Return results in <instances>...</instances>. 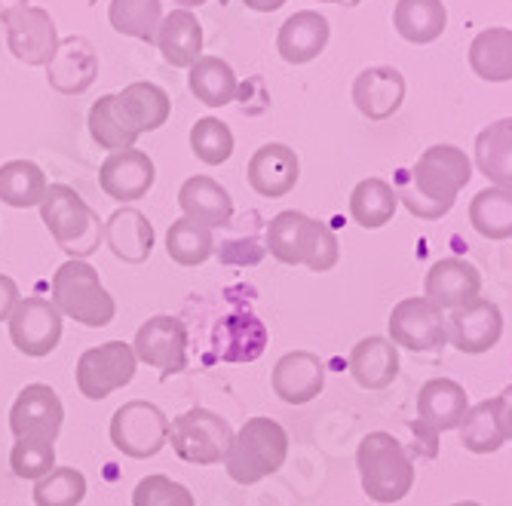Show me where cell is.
<instances>
[{
	"instance_id": "obj_1",
	"label": "cell",
	"mask_w": 512,
	"mask_h": 506,
	"mask_svg": "<svg viewBox=\"0 0 512 506\" xmlns=\"http://www.w3.org/2000/svg\"><path fill=\"white\" fill-rule=\"evenodd\" d=\"M473 178V163L454 145H433L427 148L411 169L399 172V181L393 184L399 203L421 221H439L445 218L457 194L467 188Z\"/></svg>"
},
{
	"instance_id": "obj_2",
	"label": "cell",
	"mask_w": 512,
	"mask_h": 506,
	"mask_svg": "<svg viewBox=\"0 0 512 506\" xmlns=\"http://www.w3.org/2000/svg\"><path fill=\"white\" fill-rule=\"evenodd\" d=\"M267 249L279 264H304L313 273L332 270L341 258L338 237L325 221H316L298 209H286L267 224Z\"/></svg>"
},
{
	"instance_id": "obj_3",
	"label": "cell",
	"mask_w": 512,
	"mask_h": 506,
	"mask_svg": "<svg viewBox=\"0 0 512 506\" xmlns=\"http://www.w3.org/2000/svg\"><path fill=\"white\" fill-rule=\"evenodd\" d=\"M356 470L368 500L399 503L414 488V460L393 433H368L356 448Z\"/></svg>"
},
{
	"instance_id": "obj_4",
	"label": "cell",
	"mask_w": 512,
	"mask_h": 506,
	"mask_svg": "<svg viewBox=\"0 0 512 506\" xmlns=\"http://www.w3.org/2000/svg\"><path fill=\"white\" fill-rule=\"evenodd\" d=\"M37 209L40 221L53 234L56 246L68 255V261H83L105 243V224L71 184H50Z\"/></svg>"
},
{
	"instance_id": "obj_5",
	"label": "cell",
	"mask_w": 512,
	"mask_h": 506,
	"mask_svg": "<svg viewBox=\"0 0 512 506\" xmlns=\"http://www.w3.org/2000/svg\"><path fill=\"white\" fill-rule=\"evenodd\" d=\"M289 457V433L273 418H249L230 442L224 470L237 485H255L273 476Z\"/></svg>"
},
{
	"instance_id": "obj_6",
	"label": "cell",
	"mask_w": 512,
	"mask_h": 506,
	"mask_svg": "<svg viewBox=\"0 0 512 506\" xmlns=\"http://www.w3.org/2000/svg\"><path fill=\"white\" fill-rule=\"evenodd\" d=\"M50 301L56 310L86 329H105L117 316L111 292L102 286L99 270L86 261H65L50 286Z\"/></svg>"
},
{
	"instance_id": "obj_7",
	"label": "cell",
	"mask_w": 512,
	"mask_h": 506,
	"mask_svg": "<svg viewBox=\"0 0 512 506\" xmlns=\"http://www.w3.org/2000/svg\"><path fill=\"white\" fill-rule=\"evenodd\" d=\"M169 442L184 464L215 467V464H224L230 442H234V427H230L218 411L191 408L169 421Z\"/></svg>"
},
{
	"instance_id": "obj_8",
	"label": "cell",
	"mask_w": 512,
	"mask_h": 506,
	"mask_svg": "<svg viewBox=\"0 0 512 506\" xmlns=\"http://www.w3.org/2000/svg\"><path fill=\"white\" fill-rule=\"evenodd\" d=\"M111 442L120 454L132 460H148L163 451L169 442L166 411L148 399L123 402L111 418Z\"/></svg>"
},
{
	"instance_id": "obj_9",
	"label": "cell",
	"mask_w": 512,
	"mask_h": 506,
	"mask_svg": "<svg viewBox=\"0 0 512 506\" xmlns=\"http://www.w3.org/2000/svg\"><path fill=\"white\" fill-rule=\"evenodd\" d=\"M135 368H138V356H135L132 344L108 341V344L89 347L80 353L77 368H74V381L86 399L102 402L135 378Z\"/></svg>"
},
{
	"instance_id": "obj_10",
	"label": "cell",
	"mask_w": 512,
	"mask_h": 506,
	"mask_svg": "<svg viewBox=\"0 0 512 506\" xmlns=\"http://www.w3.org/2000/svg\"><path fill=\"white\" fill-rule=\"evenodd\" d=\"M387 332L396 347L411 353H436L448 344L445 310L424 295L402 298L390 313Z\"/></svg>"
},
{
	"instance_id": "obj_11",
	"label": "cell",
	"mask_w": 512,
	"mask_h": 506,
	"mask_svg": "<svg viewBox=\"0 0 512 506\" xmlns=\"http://www.w3.org/2000/svg\"><path fill=\"white\" fill-rule=\"evenodd\" d=\"M132 350L138 362H148L151 368H157L160 378L166 381L188 368V329L172 313H154L135 332Z\"/></svg>"
},
{
	"instance_id": "obj_12",
	"label": "cell",
	"mask_w": 512,
	"mask_h": 506,
	"mask_svg": "<svg viewBox=\"0 0 512 506\" xmlns=\"http://www.w3.org/2000/svg\"><path fill=\"white\" fill-rule=\"evenodd\" d=\"M7 326H10L13 347L31 359L50 356L62 341V313L56 310L50 298H40V295L22 298L13 316L7 319Z\"/></svg>"
},
{
	"instance_id": "obj_13",
	"label": "cell",
	"mask_w": 512,
	"mask_h": 506,
	"mask_svg": "<svg viewBox=\"0 0 512 506\" xmlns=\"http://www.w3.org/2000/svg\"><path fill=\"white\" fill-rule=\"evenodd\" d=\"M448 344L467 356H482L494 350L503 338V313L494 301L476 298L451 313H445Z\"/></svg>"
},
{
	"instance_id": "obj_14",
	"label": "cell",
	"mask_w": 512,
	"mask_h": 506,
	"mask_svg": "<svg viewBox=\"0 0 512 506\" xmlns=\"http://www.w3.org/2000/svg\"><path fill=\"white\" fill-rule=\"evenodd\" d=\"M65 421V405L50 384H28L10 408V433L16 439L56 442Z\"/></svg>"
},
{
	"instance_id": "obj_15",
	"label": "cell",
	"mask_w": 512,
	"mask_h": 506,
	"mask_svg": "<svg viewBox=\"0 0 512 506\" xmlns=\"http://www.w3.org/2000/svg\"><path fill=\"white\" fill-rule=\"evenodd\" d=\"M7 28V46L10 53L31 65V68H46L53 62L56 50H59V28L56 19L40 10V7H25L22 13H16L10 22H4Z\"/></svg>"
},
{
	"instance_id": "obj_16",
	"label": "cell",
	"mask_w": 512,
	"mask_h": 506,
	"mask_svg": "<svg viewBox=\"0 0 512 506\" xmlns=\"http://www.w3.org/2000/svg\"><path fill=\"white\" fill-rule=\"evenodd\" d=\"M154 181H157V166L145 151H138V148L114 151L99 166L102 191L117 203H135V200L148 197Z\"/></svg>"
},
{
	"instance_id": "obj_17",
	"label": "cell",
	"mask_w": 512,
	"mask_h": 506,
	"mask_svg": "<svg viewBox=\"0 0 512 506\" xmlns=\"http://www.w3.org/2000/svg\"><path fill=\"white\" fill-rule=\"evenodd\" d=\"M270 387L286 405H307L325 390V365L310 350H289L276 359Z\"/></svg>"
},
{
	"instance_id": "obj_18",
	"label": "cell",
	"mask_w": 512,
	"mask_h": 506,
	"mask_svg": "<svg viewBox=\"0 0 512 506\" xmlns=\"http://www.w3.org/2000/svg\"><path fill=\"white\" fill-rule=\"evenodd\" d=\"M246 178H249V188L258 197H267V200L286 197L295 191V184L301 178V160L289 145L267 142L252 154L246 166Z\"/></svg>"
},
{
	"instance_id": "obj_19",
	"label": "cell",
	"mask_w": 512,
	"mask_h": 506,
	"mask_svg": "<svg viewBox=\"0 0 512 506\" xmlns=\"http://www.w3.org/2000/svg\"><path fill=\"white\" fill-rule=\"evenodd\" d=\"M424 298H430L445 313L482 298V273L467 258H442L427 270Z\"/></svg>"
},
{
	"instance_id": "obj_20",
	"label": "cell",
	"mask_w": 512,
	"mask_h": 506,
	"mask_svg": "<svg viewBox=\"0 0 512 506\" xmlns=\"http://www.w3.org/2000/svg\"><path fill=\"white\" fill-rule=\"evenodd\" d=\"M405 102V77L390 65L365 68L353 83V105L368 120H387Z\"/></svg>"
},
{
	"instance_id": "obj_21",
	"label": "cell",
	"mask_w": 512,
	"mask_h": 506,
	"mask_svg": "<svg viewBox=\"0 0 512 506\" xmlns=\"http://www.w3.org/2000/svg\"><path fill=\"white\" fill-rule=\"evenodd\" d=\"M99 74V59L96 50L83 37H65L59 40V50L53 62L46 65V80L62 96H80L92 86Z\"/></svg>"
},
{
	"instance_id": "obj_22",
	"label": "cell",
	"mask_w": 512,
	"mask_h": 506,
	"mask_svg": "<svg viewBox=\"0 0 512 506\" xmlns=\"http://www.w3.org/2000/svg\"><path fill=\"white\" fill-rule=\"evenodd\" d=\"M332 25L316 10H301L289 16L276 34V53L289 65H307L313 62L325 46H329Z\"/></svg>"
},
{
	"instance_id": "obj_23",
	"label": "cell",
	"mask_w": 512,
	"mask_h": 506,
	"mask_svg": "<svg viewBox=\"0 0 512 506\" xmlns=\"http://www.w3.org/2000/svg\"><path fill=\"white\" fill-rule=\"evenodd\" d=\"M470 411V396L451 378H430L417 393V421H424L436 433L460 430Z\"/></svg>"
},
{
	"instance_id": "obj_24",
	"label": "cell",
	"mask_w": 512,
	"mask_h": 506,
	"mask_svg": "<svg viewBox=\"0 0 512 506\" xmlns=\"http://www.w3.org/2000/svg\"><path fill=\"white\" fill-rule=\"evenodd\" d=\"M105 243L123 264H145L154 252V224L138 209H117L105 221Z\"/></svg>"
},
{
	"instance_id": "obj_25",
	"label": "cell",
	"mask_w": 512,
	"mask_h": 506,
	"mask_svg": "<svg viewBox=\"0 0 512 506\" xmlns=\"http://www.w3.org/2000/svg\"><path fill=\"white\" fill-rule=\"evenodd\" d=\"M350 375L362 390H384L399 378V347L390 338L368 335L350 350Z\"/></svg>"
},
{
	"instance_id": "obj_26",
	"label": "cell",
	"mask_w": 512,
	"mask_h": 506,
	"mask_svg": "<svg viewBox=\"0 0 512 506\" xmlns=\"http://www.w3.org/2000/svg\"><path fill=\"white\" fill-rule=\"evenodd\" d=\"M178 206L184 218H191L209 230L227 227L230 218H234V200L224 191V184H218L209 175H191L184 181L178 191Z\"/></svg>"
},
{
	"instance_id": "obj_27",
	"label": "cell",
	"mask_w": 512,
	"mask_h": 506,
	"mask_svg": "<svg viewBox=\"0 0 512 506\" xmlns=\"http://www.w3.org/2000/svg\"><path fill=\"white\" fill-rule=\"evenodd\" d=\"M157 50L172 68H191L203 56V25L194 10H172L157 31Z\"/></svg>"
},
{
	"instance_id": "obj_28",
	"label": "cell",
	"mask_w": 512,
	"mask_h": 506,
	"mask_svg": "<svg viewBox=\"0 0 512 506\" xmlns=\"http://www.w3.org/2000/svg\"><path fill=\"white\" fill-rule=\"evenodd\" d=\"M267 347V329L255 313H230L215 326V353L224 362H252Z\"/></svg>"
},
{
	"instance_id": "obj_29",
	"label": "cell",
	"mask_w": 512,
	"mask_h": 506,
	"mask_svg": "<svg viewBox=\"0 0 512 506\" xmlns=\"http://www.w3.org/2000/svg\"><path fill=\"white\" fill-rule=\"evenodd\" d=\"M476 166L491 188L512 191V117L494 120L476 135Z\"/></svg>"
},
{
	"instance_id": "obj_30",
	"label": "cell",
	"mask_w": 512,
	"mask_h": 506,
	"mask_svg": "<svg viewBox=\"0 0 512 506\" xmlns=\"http://www.w3.org/2000/svg\"><path fill=\"white\" fill-rule=\"evenodd\" d=\"M86 126H89L92 142H96L99 148H105L108 154L135 148V142H138V129L126 117L117 92H108V96H99L96 102H92V108L86 114Z\"/></svg>"
},
{
	"instance_id": "obj_31",
	"label": "cell",
	"mask_w": 512,
	"mask_h": 506,
	"mask_svg": "<svg viewBox=\"0 0 512 506\" xmlns=\"http://www.w3.org/2000/svg\"><path fill=\"white\" fill-rule=\"evenodd\" d=\"M188 89L191 96L206 108H224L240 96V80L224 59L200 56L188 68Z\"/></svg>"
},
{
	"instance_id": "obj_32",
	"label": "cell",
	"mask_w": 512,
	"mask_h": 506,
	"mask_svg": "<svg viewBox=\"0 0 512 506\" xmlns=\"http://www.w3.org/2000/svg\"><path fill=\"white\" fill-rule=\"evenodd\" d=\"M117 99L126 111V117L132 120V126L138 129V135L160 129L169 114H172V99L169 92L151 80H135L129 86H123L117 92Z\"/></svg>"
},
{
	"instance_id": "obj_33",
	"label": "cell",
	"mask_w": 512,
	"mask_h": 506,
	"mask_svg": "<svg viewBox=\"0 0 512 506\" xmlns=\"http://www.w3.org/2000/svg\"><path fill=\"white\" fill-rule=\"evenodd\" d=\"M396 209H399L396 188L384 178H362L350 194V215L365 230H378L390 224Z\"/></svg>"
},
{
	"instance_id": "obj_34",
	"label": "cell",
	"mask_w": 512,
	"mask_h": 506,
	"mask_svg": "<svg viewBox=\"0 0 512 506\" xmlns=\"http://www.w3.org/2000/svg\"><path fill=\"white\" fill-rule=\"evenodd\" d=\"M470 68L488 83L512 80V31L488 28L470 43Z\"/></svg>"
},
{
	"instance_id": "obj_35",
	"label": "cell",
	"mask_w": 512,
	"mask_h": 506,
	"mask_svg": "<svg viewBox=\"0 0 512 506\" xmlns=\"http://www.w3.org/2000/svg\"><path fill=\"white\" fill-rule=\"evenodd\" d=\"M393 25L408 43H433L448 25V10L442 0H399Z\"/></svg>"
},
{
	"instance_id": "obj_36",
	"label": "cell",
	"mask_w": 512,
	"mask_h": 506,
	"mask_svg": "<svg viewBox=\"0 0 512 506\" xmlns=\"http://www.w3.org/2000/svg\"><path fill=\"white\" fill-rule=\"evenodd\" d=\"M46 188H50V181L34 160H10L0 166V203L13 209H31L43 203Z\"/></svg>"
},
{
	"instance_id": "obj_37",
	"label": "cell",
	"mask_w": 512,
	"mask_h": 506,
	"mask_svg": "<svg viewBox=\"0 0 512 506\" xmlns=\"http://www.w3.org/2000/svg\"><path fill=\"white\" fill-rule=\"evenodd\" d=\"M163 16L166 13L160 0H111L108 4L111 28L123 37H135L142 43H157Z\"/></svg>"
},
{
	"instance_id": "obj_38",
	"label": "cell",
	"mask_w": 512,
	"mask_h": 506,
	"mask_svg": "<svg viewBox=\"0 0 512 506\" xmlns=\"http://www.w3.org/2000/svg\"><path fill=\"white\" fill-rule=\"evenodd\" d=\"M470 224L485 240H512V191L485 188L470 203Z\"/></svg>"
},
{
	"instance_id": "obj_39",
	"label": "cell",
	"mask_w": 512,
	"mask_h": 506,
	"mask_svg": "<svg viewBox=\"0 0 512 506\" xmlns=\"http://www.w3.org/2000/svg\"><path fill=\"white\" fill-rule=\"evenodd\" d=\"M460 445L473 454H494L506 445L503 427H500V405L494 399H482L479 405H470L467 418L460 424Z\"/></svg>"
},
{
	"instance_id": "obj_40",
	"label": "cell",
	"mask_w": 512,
	"mask_h": 506,
	"mask_svg": "<svg viewBox=\"0 0 512 506\" xmlns=\"http://www.w3.org/2000/svg\"><path fill=\"white\" fill-rule=\"evenodd\" d=\"M166 252L175 264L181 267H200L212 258L215 252V240H212V230L191 221V218H178L169 224L166 230Z\"/></svg>"
},
{
	"instance_id": "obj_41",
	"label": "cell",
	"mask_w": 512,
	"mask_h": 506,
	"mask_svg": "<svg viewBox=\"0 0 512 506\" xmlns=\"http://www.w3.org/2000/svg\"><path fill=\"white\" fill-rule=\"evenodd\" d=\"M191 151L206 166H221L234 154V132L218 117H200L191 126Z\"/></svg>"
},
{
	"instance_id": "obj_42",
	"label": "cell",
	"mask_w": 512,
	"mask_h": 506,
	"mask_svg": "<svg viewBox=\"0 0 512 506\" xmlns=\"http://www.w3.org/2000/svg\"><path fill=\"white\" fill-rule=\"evenodd\" d=\"M86 497V476L74 467H56L34 482V506H77Z\"/></svg>"
},
{
	"instance_id": "obj_43",
	"label": "cell",
	"mask_w": 512,
	"mask_h": 506,
	"mask_svg": "<svg viewBox=\"0 0 512 506\" xmlns=\"http://www.w3.org/2000/svg\"><path fill=\"white\" fill-rule=\"evenodd\" d=\"M10 470L25 482H40L56 470V442L46 439H16L10 451Z\"/></svg>"
},
{
	"instance_id": "obj_44",
	"label": "cell",
	"mask_w": 512,
	"mask_h": 506,
	"mask_svg": "<svg viewBox=\"0 0 512 506\" xmlns=\"http://www.w3.org/2000/svg\"><path fill=\"white\" fill-rule=\"evenodd\" d=\"M132 506H197L188 485H181L169 476H145L132 491Z\"/></svg>"
},
{
	"instance_id": "obj_45",
	"label": "cell",
	"mask_w": 512,
	"mask_h": 506,
	"mask_svg": "<svg viewBox=\"0 0 512 506\" xmlns=\"http://www.w3.org/2000/svg\"><path fill=\"white\" fill-rule=\"evenodd\" d=\"M19 301H22V295H19L16 280H13V276H7V273H0V322H7L13 316Z\"/></svg>"
},
{
	"instance_id": "obj_46",
	"label": "cell",
	"mask_w": 512,
	"mask_h": 506,
	"mask_svg": "<svg viewBox=\"0 0 512 506\" xmlns=\"http://www.w3.org/2000/svg\"><path fill=\"white\" fill-rule=\"evenodd\" d=\"M497 405H500V427H503V436H506V442H512V384L497 396Z\"/></svg>"
},
{
	"instance_id": "obj_47",
	"label": "cell",
	"mask_w": 512,
	"mask_h": 506,
	"mask_svg": "<svg viewBox=\"0 0 512 506\" xmlns=\"http://www.w3.org/2000/svg\"><path fill=\"white\" fill-rule=\"evenodd\" d=\"M25 7H31L28 0H0V22H10L16 13H22Z\"/></svg>"
},
{
	"instance_id": "obj_48",
	"label": "cell",
	"mask_w": 512,
	"mask_h": 506,
	"mask_svg": "<svg viewBox=\"0 0 512 506\" xmlns=\"http://www.w3.org/2000/svg\"><path fill=\"white\" fill-rule=\"evenodd\" d=\"M243 4L255 13H276L279 7L286 4V0H243Z\"/></svg>"
},
{
	"instance_id": "obj_49",
	"label": "cell",
	"mask_w": 512,
	"mask_h": 506,
	"mask_svg": "<svg viewBox=\"0 0 512 506\" xmlns=\"http://www.w3.org/2000/svg\"><path fill=\"white\" fill-rule=\"evenodd\" d=\"M178 4V10H191V7H203L206 0H175Z\"/></svg>"
},
{
	"instance_id": "obj_50",
	"label": "cell",
	"mask_w": 512,
	"mask_h": 506,
	"mask_svg": "<svg viewBox=\"0 0 512 506\" xmlns=\"http://www.w3.org/2000/svg\"><path fill=\"white\" fill-rule=\"evenodd\" d=\"M325 4H344V7H353V4H359V0H325Z\"/></svg>"
},
{
	"instance_id": "obj_51",
	"label": "cell",
	"mask_w": 512,
	"mask_h": 506,
	"mask_svg": "<svg viewBox=\"0 0 512 506\" xmlns=\"http://www.w3.org/2000/svg\"><path fill=\"white\" fill-rule=\"evenodd\" d=\"M451 506H482L479 500H457V503H451Z\"/></svg>"
},
{
	"instance_id": "obj_52",
	"label": "cell",
	"mask_w": 512,
	"mask_h": 506,
	"mask_svg": "<svg viewBox=\"0 0 512 506\" xmlns=\"http://www.w3.org/2000/svg\"><path fill=\"white\" fill-rule=\"evenodd\" d=\"M218 4H221V7H227V4H230V0H218Z\"/></svg>"
}]
</instances>
